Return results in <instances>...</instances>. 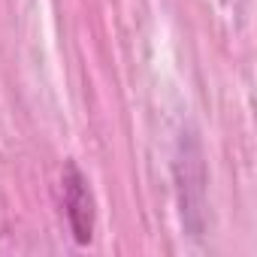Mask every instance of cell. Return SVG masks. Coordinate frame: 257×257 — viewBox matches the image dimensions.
Returning a JSON list of instances; mask_svg holds the SVG:
<instances>
[{
	"label": "cell",
	"instance_id": "cell-1",
	"mask_svg": "<svg viewBox=\"0 0 257 257\" xmlns=\"http://www.w3.org/2000/svg\"><path fill=\"white\" fill-rule=\"evenodd\" d=\"M64 206H67V221L76 236V242H91L94 236V200L85 185V176L70 164L64 173Z\"/></svg>",
	"mask_w": 257,
	"mask_h": 257
}]
</instances>
